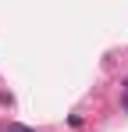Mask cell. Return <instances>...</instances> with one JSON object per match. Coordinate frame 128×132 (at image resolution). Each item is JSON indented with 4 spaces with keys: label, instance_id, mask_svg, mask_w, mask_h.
<instances>
[{
    "label": "cell",
    "instance_id": "1",
    "mask_svg": "<svg viewBox=\"0 0 128 132\" xmlns=\"http://www.w3.org/2000/svg\"><path fill=\"white\" fill-rule=\"evenodd\" d=\"M7 132H32V129H29V125H18V121H11V125H7Z\"/></svg>",
    "mask_w": 128,
    "mask_h": 132
}]
</instances>
